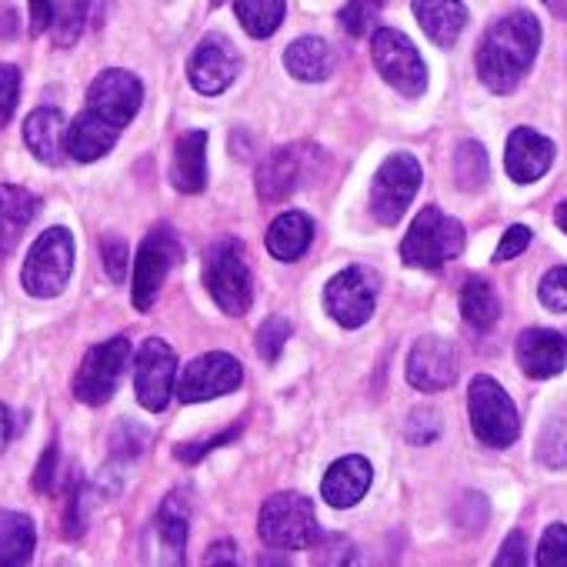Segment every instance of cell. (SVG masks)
Masks as SVG:
<instances>
[{"instance_id":"6da1fadb","label":"cell","mask_w":567,"mask_h":567,"mask_svg":"<svg viewBox=\"0 0 567 567\" xmlns=\"http://www.w3.org/2000/svg\"><path fill=\"white\" fill-rule=\"evenodd\" d=\"M540 48V24L527 11H514L487 28L477 48V78L494 94H511L530 71Z\"/></svg>"},{"instance_id":"7a4b0ae2","label":"cell","mask_w":567,"mask_h":567,"mask_svg":"<svg viewBox=\"0 0 567 567\" xmlns=\"http://www.w3.org/2000/svg\"><path fill=\"white\" fill-rule=\"evenodd\" d=\"M244 257L247 254H244V244L237 237H217L207 247V254H204V284H207V295L230 318L247 315L250 305H254L250 267H247Z\"/></svg>"},{"instance_id":"3957f363","label":"cell","mask_w":567,"mask_h":567,"mask_svg":"<svg viewBox=\"0 0 567 567\" xmlns=\"http://www.w3.org/2000/svg\"><path fill=\"white\" fill-rule=\"evenodd\" d=\"M257 534L270 550H305L321 534L311 497L305 494H274L264 501L257 517Z\"/></svg>"},{"instance_id":"277c9868","label":"cell","mask_w":567,"mask_h":567,"mask_svg":"<svg viewBox=\"0 0 567 567\" xmlns=\"http://www.w3.org/2000/svg\"><path fill=\"white\" fill-rule=\"evenodd\" d=\"M467 244V234H464V224L447 217L441 207H424L411 230L404 234V244H401V260L408 267H421V270H434L454 257H461Z\"/></svg>"},{"instance_id":"5b68a950","label":"cell","mask_w":567,"mask_h":567,"mask_svg":"<svg viewBox=\"0 0 567 567\" xmlns=\"http://www.w3.org/2000/svg\"><path fill=\"white\" fill-rule=\"evenodd\" d=\"M71 270H74V237L68 227H51L34 240L24 260V274H21L24 291L44 301L58 298L68 288Z\"/></svg>"},{"instance_id":"8992f818","label":"cell","mask_w":567,"mask_h":567,"mask_svg":"<svg viewBox=\"0 0 567 567\" xmlns=\"http://www.w3.org/2000/svg\"><path fill=\"white\" fill-rule=\"evenodd\" d=\"M467 411H471V427H474L481 444H487V447H511L517 441V434H520L517 408H514V401L507 398V391L494 378L477 374L471 381Z\"/></svg>"},{"instance_id":"52a82bcc","label":"cell","mask_w":567,"mask_h":567,"mask_svg":"<svg viewBox=\"0 0 567 567\" xmlns=\"http://www.w3.org/2000/svg\"><path fill=\"white\" fill-rule=\"evenodd\" d=\"M184 247L171 227H154L144 244L137 247V264H134V284H131V305L137 311H151L154 301L161 298V288L167 274L181 264Z\"/></svg>"},{"instance_id":"ba28073f","label":"cell","mask_w":567,"mask_h":567,"mask_svg":"<svg viewBox=\"0 0 567 567\" xmlns=\"http://www.w3.org/2000/svg\"><path fill=\"white\" fill-rule=\"evenodd\" d=\"M371 58L378 74L401 94V97H421L427 91V68L417 48L408 34L394 28H381L371 38Z\"/></svg>"},{"instance_id":"9c48e42d","label":"cell","mask_w":567,"mask_h":567,"mask_svg":"<svg viewBox=\"0 0 567 567\" xmlns=\"http://www.w3.org/2000/svg\"><path fill=\"white\" fill-rule=\"evenodd\" d=\"M421 177H424L421 174V164L408 151L391 154L378 167L374 184H371V210H374L378 224L394 227L404 217V210L411 207V200H414V194L421 187Z\"/></svg>"},{"instance_id":"30bf717a","label":"cell","mask_w":567,"mask_h":567,"mask_svg":"<svg viewBox=\"0 0 567 567\" xmlns=\"http://www.w3.org/2000/svg\"><path fill=\"white\" fill-rule=\"evenodd\" d=\"M127 364H131V341L127 338H111V341L94 344L84 354V364L74 378V398L81 404H91V408L107 404L114 398Z\"/></svg>"},{"instance_id":"8fae6325","label":"cell","mask_w":567,"mask_h":567,"mask_svg":"<svg viewBox=\"0 0 567 567\" xmlns=\"http://www.w3.org/2000/svg\"><path fill=\"white\" fill-rule=\"evenodd\" d=\"M374 305H378V277L368 267H348L334 274L324 288L328 315L348 331L364 328L374 315Z\"/></svg>"},{"instance_id":"7c38bea8","label":"cell","mask_w":567,"mask_h":567,"mask_svg":"<svg viewBox=\"0 0 567 567\" xmlns=\"http://www.w3.org/2000/svg\"><path fill=\"white\" fill-rule=\"evenodd\" d=\"M141 101H144V84L131 74V71H101L87 91V107L84 114H91L94 121L101 124H111L117 131H124L134 114L141 111Z\"/></svg>"},{"instance_id":"4fadbf2b","label":"cell","mask_w":567,"mask_h":567,"mask_svg":"<svg viewBox=\"0 0 567 567\" xmlns=\"http://www.w3.org/2000/svg\"><path fill=\"white\" fill-rule=\"evenodd\" d=\"M244 381V368L234 354L227 351H210L200 354L197 361H190L181 378H177V398L184 404H200L210 398H224L230 391H237V384Z\"/></svg>"},{"instance_id":"5bb4252c","label":"cell","mask_w":567,"mask_h":567,"mask_svg":"<svg viewBox=\"0 0 567 567\" xmlns=\"http://www.w3.org/2000/svg\"><path fill=\"white\" fill-rule=\"evenodd\" d=\"M177 378V358L174 348L161 338H147L137 351V368H134V394L144 411L161 414L171 401Z\"/></svg>"},{"instance_id":"9a60e30c","label":"cell","mask_w":567,"mask_h":567,"mask_svg":"<svg viewBox=\"0 0 567 567\" xmlns=\"http://www.w3.org/2000/svg\"><path fill=\"white\" fill-rule=\"evenodd\" d=\"M237 74H240V54L220 34H207L187 61V81L204 97L224 94L237 81Z\"/></svg>"},{"instance_id":"2e32d148","label":"cell","mask_w":567,"mask_h":567,"mask_svg":"<svg viewBox=\"0 0 567 567\" xmlns=\"http://www.w3.org/2000/svg\"><path fill=\"white\" fill-rule=\"evenodd\" d=\"M457 381V351L444 338H421L408 354V384L424 394L447 391Z\"/></svg>"},{"instance_id":"e0dca14e","label":"cell","mask_w":567,"mask_h":567,"mask_svg":"<svg viewBox=\"0 0 567 567\" xmlns=\"http://www.w3.org/2000/svg\"><path fill=\"white\" fill-rule=\"evenodd\" d=\"M514 354L520 371L534 381H547L567 371V338L560 331L530 328L517 338Z\"/></svg>"},{"instance_id":"ac0fdd59","label":"cell","mask_w":567,"mask_h":567,"mask_svg":"<svg viewBox=\"0 0 567 567\" xmlns=\"http://www.w3.org/2000/svg\"><path fill=\"white\" fill-rule=\"evenodd\" d=\"M554 164V144L550 137L530 131V127H517L507 137V151H504V167L507 177L514 184H534L540 181Z\"/></svg>"},{"instance_id":"d6986e66","label":"cell","mask_w":567,"mask_h":567,"mask_svg":"<svg viewBox=\"0 0 567 567\" xmlns=\"http://www.w3.org/2000/svg\"><path fill=\"white\" fill-rule=\"evenodd\" d=\"M305 181V151L301 147H280V151H270L260 167H257V197L264 204H280L288 200Z\"/></svg>"},{"instance_id":"ffe728a7","label":"cell","mask_w":567,"mask_h":567,"mask_svg":"<svg viewBox=\"0 0 567 567\" xmlns=\"http://www.w3.org/2000/svg\"><path fill=\"white\" fill-rule=\"evenodd\" d=\"M371 481H374L371 461L361 457V454H348V457H341V461H334L328 467V474L321 481V494H324V501L331 507L344 511V507H354L368 494Z\"/></svg>"},{"instance_id":"44dd1931","label":"cell","mask_w":567,"mask_h":567,"mask_svg":"<svg viewBox=\"0 0 567 567\" xmlns=\"http://www.w3.org/2000/svg\"><path fill=\"white\" fill-rule=\"evenodd\" d=\"M34 214H38V197L28 187L0 184V257L14 254Z\"/></svg>"},{"instance_id":"7402d4cb","label":"cell","mask_w":567,"mask_h":567,"mask_svg":"<svg viewBox=\"0 0 567 567\" xmlns=\"http://www.w3.org/2000/svg\"><path fill=\"white\" fill-rule=\"evenodd\" d=\"M24 141L31 154L51 167H58L68 157V124L64 114L54 107H41L24 121Z\"/></svg>"},{"instance_id":"603a6c76","label":"cell","mask_w":567,"mask_h":567,"mask_svg":"<svg viewBox=\"0 0 567 567\" xmlns=\"http://www.w3.org/2000/svg\"><path fill=\"white\" fill-rule=\"evenodd\" d=\"M171 184L181 194H200L207 187V134L187 131L181 134L171 161Z\"/></svg>"},{"instance_id":"cb8c5ba5","label":"cell","mask_w":567,"mask_h":567,"mask_svg":"<svg viewBox=\"0 0 567 567\" xmlns=\"http://www.w3.org/2000/svg\"><path fill=\"white\" fill-rule=\"evenodd\" d=\"M414 18L421 31L437 44V48H454L464 24H467V8L461 0H414Z\"/></svg>"},{"instance_id":"d4e9b609","label":"cell","mask_w":567,"mask_h":567,"mask_svg":"<svg viewBox=\"0 0 567 567\" xmlns=\"http://www.w3.org/2000/svg\"><path fill=\"white\" fill-rule=\"evenodd\" d=\"M187 534H190L187 491H174V494L164 497V504L157 511V537H161V547H164V560L167 564H184Z\"/></svg>"},{"instance_id":"484cf974","label":"cell","mask_w":567,"mask_h":567,"mask_svg":"<svg viewBox=\"0 0 567 567\" xmlns=\"http://www.w3.org/2000/svg\"><path fill=\"white\" fill-rule=\"evenodd\" d=\"M311 240H315V220L301 210L280 214L267 230V250H270V257H277L284 264L305 257Z\"/></svg>"},{"instance_id":"4316f807","label":"cell","mask_w":567,"mask_h":567,"mask_svg":"<svg viewBox=\"0 0 567 567\" xmlns=\"http://www.w3.org/2000/svg\"><path fill=\"white\" fill-rule=\"evenodd\" d=\"M117 137H121L117 127L101 124V121H94L91 114L81 111V114L74 117V124L68 127V154H71L74 161H81V164H94V161H101L107 151H114Z\"/></svg>"},{"instance_id":"83f0119b","label":"cell","mask_w":567,"mask_h":567,"mask_svg":"<svg viewBox=\"0 0 567 567\" xmlns=\"http://www.w3.org/2000/svg\"><path fill=\"white\" fill-rule=\"evenodd\" d=\"M334 51L324 38H301L284 51V68L298 81H328L334 74Z\"/></svg>"},{"instance_id":"f1b7e54d","label":"cell","mask_w":567,"mask_h":567,"mask_svg":"<svg viewBox=\"0 0 567 567\" xmlns=\"http://www.w3.org/2000/svg\"><path fill=\"white\" fill-rule=\"evenodd\" d=\"M38 530L34 520L21 511H0V564L21 567L34 557Z\"/></svg>"},{"instance_id":"f546056e","label":"cell","mask_w":567,"mask_h":567,"mask_svg":"<svg viewBox=\"0 0 567 567\" xmlns=\"http://www.w3.org/2000/svg\"><path fill=\"white\" fill-rule=\"evenodd\" d=\"M461 318L477 328V331H487L497 324L501 318V301L494 295V288L484 280V277H471L464 288H461Z\"/></svg>"},{"instance_id":"4dcf8cb0","label":"cell","mask_w":567,"mask_h":567,"mask_svg":"<svg viewBox=\"0 0 567 567\" xmlns=\"http://www.w3.org/2000/svg\"><path fill=\"white\" fill-rule=\"evenodd\" d=\"M234 11H237L240 28L254 41H264L277 34V28L284 24V14H288V4H284V0H234Z\"/></svg>"},{"instance_id":"1f68e13d","label":"cell","mask_w":567,"mask_h":567,"mask_svg":"<svg viewBox=\"0 0 567 567\" xmlns=\"http://www.w3.org/2000/svg\"><path fill=\"white\" fill-rule=\"evenodd\" d=\"M491 164H487V151L477 141H461L454 151V177L461 190H481L487 184Z\"/></svg>"},{"instance_id":"d6a6232c","label":"cell","mask_w":567,"mask_h":567,"mask_svg":"<svg viewBox=\"0 0 567 567\" xmlns=\"http://www.w3.org/2000/svg\"><path fill=\"white\" fill-rule=\"evenodd\" d=\"M87 24V0H64V8H54V41L61 48H74Z\"/></svg>"},{"instance_id":"836d02e7","label":"cell","mask_w":567,"mask_h":567,"mask_svg":"<svg viewBox=\"0 0 567 567\" xmlns=\"http://www.w3.org/2000/svg\"><path fill=\"white\" fill-rule=\"evenodd\" d=\"M147 427L134 424V421H121L114 431H111V454H114V464H131L134 457H141L147 451Z\"/></svg>"},{"instance_id":"e575fe53","label":"cell","mask_w":567,"mask_h":567,"mask_svg":"<svg viewBox=\"0 0 567 567\" xmlns=\"http://www.w3.org/2000/svg\"><path fill=\"white\" fill-rule=\"evenodd\" d=\"M288 338H291V324L284 321V318H267L264 324H260V331H257V354L267 361V364H274L277 358H280V351H284V344H288Z\"/></svg>"},{"instance_id":"d590c367","label":"cell","mask_w":567,"mask_h":567,"mask_svg":"<svg viewBox=\"0 0 567 567\" xmlns=\"http://www.w3.org/2000/svg\"><path fill=\"white\" fill-rule=\"evenodd\" d=\"M537 298L547 311L567 315V264L544 274V280L537 284Z\"/></svg>"},{"instance_id":"8d00e7d4","label":"cell","mask_w":567,"mask_h":567,"mask_svg":"<svg viewBox=\"0 0 567 567\" xmlns=\"http://www.w3.org/2000/svg\"><path fill=\"white\" fill-rule=\"evenodd\" d=\"M101 257H104V270L111 277V284H124L127 267H131V247L121 234H107L101 240Z\"/></svg>"},{"instance_id":"74e56055","label":"cell","mask_w":567,"mask_h":567,"mask_svg":"<svg viewBox=\"0 0 567 567\" xmlns=\"http://www.w3.org/2000/svg\"><path fill=\"white\" fill-rule=\"evenodd\" d=\"M537 564L540 567H567V524H550L540 534Z\"/></svg>"},{"instance_id":"f35d334b","label":"cell","mask_w":567,"mask_h":567,"mask_svg":"<svg viewBox=\"0 0 567 567\" xmlns=\"http://www.w3.org/2000/svg\"><path fill=\"white\" fill-rule=\"evenodd\" d=\"M378 4L381 0H351V4L341 11V28L351 34V38H364L378 18Z\"/></svg>"},{"instance_id":"ab89813d","label":"cell","mask_w":567,"mask_h":567,"mask_svg":"<svg viewBox=\"0 0 567 567\" xmlns=\"http://www.w3.org/2000/svg\"><path fill=\"white\" fill-rule=\"evenodd\" d=\"M21 97V71L14 64H0V127H8Z\"/></svg>"},{"instance_id":"60d3db41","label":"cell","mask_w":567,"mask_h":567,"mask_svg":"<svg viewBox=\"0 0 567 567\" xmlns=\"http://www.w3.org/2000/svg\"><path fill=\"white\" fill-rule=\"evenodd\" d=\"M441 434V417L434 411H414L404 424V437L411 444H431Z\"/></svg>"},{"instance_id":"b9f144b4","label":"cell","mask_w":567,"mask_h":567,"mask_svg":"<svg viewBox=\"0 0 567 567\" xmlns=\"http://www.w3.org/2000/svg\"><path fill=\"white\" fill-rule=\"evenodd\" d=\"M537 461L547 467H567V437L557 427H547L537 444Z\"/></svg>"},{"instance_id":"7bdbcfd3","label":"cell","mask_w":567,"mask_h":567,"mask_svg":"<svg viewBox=\"0 0 567 567\" xmlns=\"http://www.w3.org/2000/svg\"><path fill=\"white\" fill-rule=\"evenodd\" d=\"M311 547L328 550V554H318V560H324V564H348V560H354V547L341 534H318Z\"/></svg>"},{"instance_id":"ee69618b","label":"cell","mask_w":567,"mask_h":567,"mask_svg":"<svg viewBox=\"0 0 567 567\" xmlns=\"http://www.w3.org/2000/svg\"><path fill=\"white\" fill-rule=\"evenodd\" d=\"M527 244H530V227L527 224H511L504 230L497 250H494V260H514V257H520L527 250Z\"/></svg>"},{"instance_id":"f6af8a7d","label":"cell","mask_w":567,"mask_h":567,"mask_svg":"<svg viewBox=\"0 0 567 567\" xmlns=\"http://www.w3.org/2000/svg\"><path fill=\"white\" fill-rule=\"evenodd\" d=\"M240 434V427H227V431H220V434H214V437H207V441H197V444H181L177 447V457L181 461H187V464H197L204 454H210L214 447H224L227 441H234Z\"/></svg>"},{"instance_id":"bcb514c9","label":"cell","mask_w":567,"mask_h":567,"mask_svg":"<svg viewBox=\"0 0 567 567\" xmlns=\"http://www.w3.org/2000/svg\"><path fill=\"white\" fill-rule=\"evenodd\" d=\"M497 567H524L527 564V534L524 530H511L501 544V554L494 557Z\"/></svg>"},{"instance_id":"7dc6e473","label":"cell","mask_w":567,"mask_h":567,"mask_svg":"<svg viewBox=\"0 0 567 567\" xmlns=\"http://www.w3.org/2000/svg\"><path fill=\"white\" fill-rule=\"evenodd\" d=\"M58 461H61V451H58V444H51V447L44 451L38 471H34V487H38L41 494H51V487H54V481H58Z\"/></svg>"},{"instance_id":"c3c4849f","label":"cell","mask_w":567,"mask_h":567,"mask_svg":"<svg viewBox=\"0 0 567 567\" xmlns=\"http://www.w3.org/2000/svg\"><path fill=\"white\" fill-rule=\"evenodd\" d=\"M54 8L58 0H31V34H44L54 24Z\"/></svg>"},{"instance_id":"681fc988","label":"cell","mask_w":567,"mask_h":567,"mask_svg":"<svg viewBox=\"0 0 567 567\" xmlns=\"http://www.w3.org/2000/svg\"><path fill=\"white\" fill-rule=\"evenodd\" d=\"M21 34V18L11 4H0V41H14Z\"/></svg>"},{"instance_id":"f907efd6","label":"cell","mask_w":567,"mask_h":567,"mask_svg":"<svg viewBox=\"0 0 567 567\" xmlns=\"http://www.w3.org/2000/svg\"><path fill=\"white\" fill-rule=\"evenodd\" d=\"M240 557H237V544L234 540H217L210 550H207V557H204V564H237Z\"/></svg>"},{"instance_id":"816d5d0a","label":"cell","mask_w":567,"mask_h":567,"mask_svg":"<svg viewBox=\"0 0 567 567\" xmlns=\"http://www.w3.org/2000/svg\"><path fill=\"white\" fill-rule=\"evenodd\" d=\"M11 437H14V414H11L8 404H0V454H4Z\"/></svg>"},{"instance_id":"f5cc1de1","label":"cell","mask_w":567,"mask_h":567,"mask_svg":"<svg viewBox=\"0 0 567 567\" xmlns=\"http://www.w3.org/2000/svg\"><path fill=\"white\" fill-rule=\"evenodd\" d=\"M540 4H544L554 18L567 21V0H540Z\"/></svg>"},{"instance_id":"db71d44e","label":"cell","mask_w":567,"mask_h":567,"mask_svg":"<svg viewBox=\"0 0 567 567\" xmlns=\"http://www.w3.org/2000/svg\"><path fill=\"white\" fill-rule=\"evenodd\" d=\"M554 224L567 234V200H560V204H557V210H554Z\"/></svg>"},{"instance_id":"11a10c76","label":"cell","mask_w":567,"mask_h":567,"mask_svg":"<svg viewBox=\"0 0 567 567\" xmlns=\"http://www.w3.org/2000/svg\"><path fill=\"white\" fill-rule=\"evenodd\" d=\"M224 4V0H210V8H220Z\"/></svg>"}]
</instances>
